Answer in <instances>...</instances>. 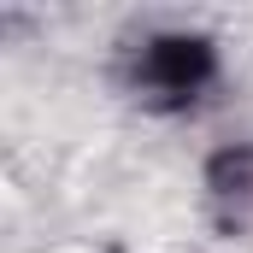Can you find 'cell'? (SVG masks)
<instances>
[{
  "mask_svg": "<svg viewBox=\"0 0 253 253\" xmlns=\"http://www.w3.org/2000/svg\"><path fill=\"white\" fill-rule=\"evenodd\" d=\"M218 83V47L194 30H153L129 53V88L159 112H189Z\"/></svg>",
  "mask_w": 253,
  "mask_h": 253,
  "instance_id": "1",
  "label": "cell"
},
{
  "mask_svg": "<svg viewBox=\"0 0 253 253\" xmlns=\"http://www.w3.org/2000/svg\"><path fill=\"white\" fill-rule=\"evenodd\" d=\"M206 200L224 218H242L253 206V141H230L206 159Z\"/></svg>",
  "mask_w": 253,
  "mask_h": 253,
  "instance_id": "2",
  "label": "cell"
}]
</instances>
